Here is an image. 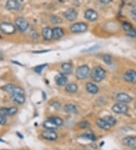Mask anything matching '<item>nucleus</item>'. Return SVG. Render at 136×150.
<instances>
[{"label":"nucleus","instance_id":"f257e3e1","mask_svg":"<svg viewBox=\"0 0 136 150\" xmlns=\"http://www.w3.org/2000/svg\"><path fill=\"white\" fill-rule=\"evenodd\" d=\"M106 77V71L101 66H95L92 71L91 77L94 82L99 83Z\"/></svg>","mask_w":136,"mask_h":150},{"label":"nucleus","instance_id":"f03ea898","mask_svg":"<svg viewBox=\"0 0 136 150\" xmlns=\"http://www.w3.org/2000/svg\"><path fill=\"white\" fill-rule=\"evenodd\" d=\"M90 75V68L88 65L84 64L77 68L76 71V77L79 80H85Z\"/></svg>","mask_w":136,"mask_h":150},{"label":"nucleus","instance_id":"7ed1b4c3","mask_svg":"<svg viewBox=\"0 0 136 150\" xmlns=\"http://www.w3.org/2000/svg\"><path fill=\"white\" fill-rule=\"evenodd\" d=\"M16 26L8 22H2L0 24V30L5 34H13L16 32Z\"/></svg>","mask_w":136,"mask_h":150},{"label":"nucleus","instance_id":"20e7f679","mask_svg":"<svg viewBox=\"0 0 136 150\" xmlns=\"http://www.w3.org/2000/svg\"><path fill=\"white\" fill-rule=\"evenodd\" d=\"M87 30H88L87 24L83 23V22L75 23V24H73V25L70 26L71 32L74 33H85Z\"/></svg>","mask_w":136,"mask_h":150},{"label":"nucleus","instance_id":"39448f33","mask_svg":"<svg viewBox=\"0 0 136 150\" xmlns=\"http://www.w3.org/2000/svg\"><path fill=\"white\" fill-rule=\"evenodd\" d=\"M3 90L7 92L9 95H14L15 93H24V90L22 88L17 86L14 84H7L3 87Z\"/></svg>","mask_w":136,"mask_h":150},{"label":"nucleus","instance_id":"423d86ee","mask_svg":"<svg viewBox=\"0 0 136 150\" xmlns=\"http://www.w3.org/2000/svg\"><path fill=\"white\" fill-rule=\"evenodd\" d=\"M15 26L20 32H25L29 28V24L25 18L19 17L15 20Z\"/></svg>","mask_w":136,"mask_h":150},{"label":"nucleus","instance_id":"0eeeda50","mask_svg":"<svg viewBox=\"0 0 136 150\" xmlns=\"http://www.w3.org/2000/svg\"><path fill=\"white\" fill-rule=\"evenodd\" d=\"M128 106L124 103H116L112 107V111L114 113L119 114V115H122V114H125L128 112Z\"/></svg>","mask_w":136,"mask_h":150},{"label":"nucleus","instance_id":"6e6552de","mask_svg":"<svg viewBox=\"0 0 136 150\" xmlns=\"http://www.w3.org/2000/svg\"><path fill=\"white\" fill-rule=\"evenodd\" d=\"M123 78L126 82L135 83H136V71L132 69L128 70L124 74Z\"/></svg>","mask_w":136,"mask_h":150},{"label":"nucleus","instance_id":"1a4fd4ad","mask_svg":"<svg viewBox=\"0 0 136 150\" xmlns=\"http://www.w3.org/2000/svg\"><path fill=\"white\" fill-rule=\"evenodd\" d=\"M18 109L16 107H8L0 108V115L2 116H12L17 114Z\"/></svg>","mask_w":136,"mask_h":150},{"label":"nucleus","instance_id":"9d476101","mask_svg":"<svg viewBox=\"0 0 136 150\" xmlns=\"http://www.w3.org/2000/svg\"><path fill=\"white\" fill-rule=\"evenodd\" d=\"M42 137L44 138L45 139L50 141H54L58 139V134L54 131V130H44L41 134Z\"/></svg>","mask_w":136,"mask_h":150},{"label":"nucleus","instance_id":"9b49d317","mask_svg":"<svg viewBox=\"0 0 136 150\" xmlns=\"http://www.w3.org/2000/svg\"><path fill=\"white\" fill-rule=\"evenodd\" d=\"M116 99L119 103L126 104V103H131L132 100V98L125 93H119L116 95Z\"/></svg>","mask_w":136,"mask_h":150},{"label":"nucleus","instance_id":"f8f14e48","mask_svg":"<svg viewBox=\"0 0 136 150\" xmlns=\"http://www.w3.org/2000/svg\"><path fill=\"white\" fill-rule=\"evenodd\" d=\"M85 18L89 21H95L98 18V14L93 9H87L85 11Z\"/></svg>","mask_w":136,"mask_h":150},{"label":"nucleus","instance_id":"ddd939ff","mask_svg":"<svg viewBox=\"0 0 136 150\" xmlns=\"http://www.w3.org/2000/svg\"><path fill=\"white\" fill-rule=\"evenodd\" d=\"M64 17L67 21H73L77 18V11L74 8H68L64 12Z\"/></svg>","mask_w":136,"mask_h":150},{"label":"nucleus","instance_id":"4468645a","mask_svg":"<svg viewBox=\"0 0 136 150\" xmlns=\"http://www.w3.org/2000/svg\"><path fill=\"white\" fill-rule=\"evenodd\" d=\"M6 7L8 10H19L20 8V3L17 0H8L6 2Z\"/></svg>","mask_w":136,"mask_h":150},{"label":"nucleus","instance_id":"2eb2a0df","mask_svg":"<svg viewBox=\"0 0 136 150\" xmlns=\"http://www.w3.org/2000/svg\"><path fill=\"white\" fill-rule=\"evenodd\" d=\"M11 96L12 98L13 102L16 103V104L22 105L25 103L26 98L24 93H15L14 95Z\"/></svg>","mask_w":136,"mask_h":150},{"label":"nucleus","instance_id":"dca6fc26","mask_svg":"<svg viewBox=\"0 0 136 150\" xmlns=\"http://www.w3.org/2000/svg\"><path fill=\"white\" fill-rule=\"evenodd\" d=\"M42 35L45 40H51V39H53L52 30L50 28H49V27L44 28L42 29Z\"/></svg>","mask_w":136,"mask_h":150},{"label":"nucleus","instance_id":"f3484780","mask_svg":"<svg viewBox=\"0 0 136 150\" xmlns=\"http://www.w3.org/2000/svg\"><path fill=\"white\" fill-rule=\"evenodd\" d=\"M85 89H86L88 93L91 94H97L99 91L98 86L93 83H87L85 85Z\"/></svg>","mask_w":136,"mask_h":150},{"label":"nucleus","instance_id":"a211bd4d","mask_svg":"<svg viewBox=\"0 0 136 150\" xmlns=\"http://www.w3.org/2000/svg\"><path fill=\"white\" fill-rule=\"evenodd\" d=\"M96 124L98 126V127L102 130H108L111 129V126L109 125L108 123L104 120V118H98L96 121Z\"/></svg>","mask_w":136,"mask_h":150},{"label":"nucleus","instance_id":"6ab92c4d","mask_svg":"<svg viewBox=\"0 0 136 150\" xmlns=\"http://www.w3.org/2000/svg\"><path fill=\"white\" fill-rule=\"evenodd\" d=\"M55 82L58 86H64L67 83V78L63 74H58L55 77Z\"/></svg>","mask_w":136,"mask_h":150},{"label":"nucleus","instance_id":"aec40b11","mask_svg":"<svg viewBox=\"0 0 136 150\" xmlns=\"http://www.w3.org/2000/svg\"><path fill=\"white\" fill-rule=\"evenodd\" d=\"M43 127L46 130H55L58 129V126H57L52 121H51L50 119L48 118V120L45 121L43 122Z\"/></svg>","mask_w":136,"mask_h":150},{"label":"nucleus","instance_id":"412c9836","mask_svg":"<svg viewBox=\"0 0 136 150\" xmlns=\"http://www.w3.org/2000/svg\"><path fill=\"white\" fill-rule=\"evenodd\" d=\"M61 71L63 74H69L73 71L72 64L68 62L63 63L61 64Z\"/></svg>","mask_w":136,"mask_h":150},{"label":"nucleus","instance_id":"4be33fe9","mask_svg":"<svg viewBox=\"0 0 136 150\" xmlns=\"http://www.w3.org/2000/svg\"><path fill=\"white\" fill-rule=\"evenodd\" d=\"M52 32L53 39H54V40H58V39L61 38L63 36V33H64L63 29L61 28H54L52 30Z\"/></svg>","mask_w":136,"mask_h":150},{"label":"nucleus","instance_id":"5701e85b","mask_svg":"<svg viewBox=\"0 0 136 150\" xmlns=\"http://www.w3.org/2000/svg\"><path fill=\"white\" fill-rule=\"evenodd\" d=\"M123 142V144L126 146L133 147L135 144L136 140L135 138L133 137H126L124 138Z\"/></svg>","mask_w":136,"mask_h":150},{"label":"nucleus","instance_id":"b1692460","mask_svg":"<svg viewBox=\"0 0 136 150\" xmlns=\"http://www.w3.org/2000/svg\"><path fill=\"white\" fill-rule=\"evenodd\" d=\"M77 90H78L77 85L75 84V83H73L67 84L65 86V90L67 93H75L77 91Z\"/></svg>","mask_w":136,"mask_h":150},{"label":"nucleus","instance_id":"393cba45","mask_svg":"<svg viewBox=\"0 0 136 150\" xmlns=\"http://www.w3.org/2000/svg\"><path fill=\"white\" fill-rule=\"evenodd\" d=\"M64 110H65L67 112H69V113H77L78 112V109H77V107L75 105L73 104H67L64 106Z\"/></svg>","mask_w":136,"mask_h":150},{"label":"nucleus","instance_id":"a878e982","mask_svg":"<svg viewBox=\"0 0 136 150\" xmlns=\"http://www.w3.org/2000/svg\"><path fill=\"white\" fill-rule=\"evenodd\" d=\"M49 119H50L51 121H52L58 127H61L63 125V121L62 120L61 117H56V116H51V117H49Z\"/></svg>","mask_w":136,"mask_h":150},{"label":"nucleus","instance_id":"bb28decb","mask_svg":"<svg viewBox=\"0 0 136 150\" xmlns=\"http://www.w3.org/2000/svg\"><path fill=\"white\" fill-rule=\"evenodd\" d=\"M104 119L108 123L109 125H111V127L114 126V125H116V123H117V121H116V119L114 117H113L111 115H108V116H105V117H104Z\"/></svg>","mask_w":136,"mask_h":150},{"label":"nucleus","instance_id":"cd10ccee","mask_svg":"<svg viewBox=\"0 0 136 150\" xmlns=\"http://www.w3.org/2000/svg\"><path fill=\"white\" fill-rule=\"evenodd\" d=\"M122 27H123V30L125 32H129L131 30L133 29L132 25L130 23H129V22H124V23H123Z\"/></svg>","mask_w":136,"mask_h":150},{"label":"nucleus","instance_id":"c85d7f7f","mask_svg":"<svg viewBox=\"0 0 136 150\" xmlns=\"http://www.w3.org/2000/svg\"><path fill=\"white\" fill-rule=\"evenodd\" d=\"M50 20H51V22L53 23V24H59V23H61L62 22L61 18L56 16V15H51L50 17Z\"/></svg>","mask_w":136,"mask_h":150},{"label":"nucleus","instance_id":"c756f323","mask_svg":"<svg viewBox=\"0 0 136 150\" xmlns=\"http://www.w3.org/2000/svg\"><path fill=\"white\" fill-rule=\"evenodd\" d=\"M89 126H90L89 123L86 121H82L78 123V127L81 129H86L89 127Z\"/></svg>","mask_w":136,"mask_h":150},{"label":"nucleus","instance_id":"7c9ffc66","mask_svg":"<svg viewBox=\"0 0 136 150\" xmlns=\"http://www.w3.org/2000/svg\"><path fill=\"white\" fill-rule=\"evenodd\" d=\"M103 60L106 64H109V65H111V64H112V57H111L110 55H104Z\"/></svg>","mask_w":136,"mask_h":150},{"label":"nucleus","instance_id":"2f4dec72","mask_svg":"<svg viewBox=\"0 0 136 150\" xmlns=\"http://www.w3.org/2000/svg\"><path fill=\"white\" fill-rule=\"evenodd\" d=\"M47 65H48L47 64H41V65L36 66V67H35L34 68V71L36 72V73H39V74L41 73L42 70H43Z\"/></svg>","mask_w":136,"mask_h":150},{"label":"nucleus","instance_id":"473e14b6","mask_svg":"<svg viewBox=\"0 0 136 150\" xmlns=\"http://www.w3.org/2000/svg\"><path fill=\"white\" fill-rule=\"evenodd\" d=\"M82 136V137L86 138V139H90V140H95V139H96L95 136L92 134H90V133H87V134H85Z\"/></svg>","mask_w":136,"mask_h":150},{"label":"nucleus","instance_id":"72a5a7b5","mask_svg":"<svg viewBox=\"0 0 136 150\" xmlns=\"http://www.w3.org/2000/svg\"><path fill=\"white\" fill-rule=\"evenodd\" d=\"M126 34L130 37H136V28H133L129 32H126Z\"/></svg>","mask_w":136,"mask_h":150},{"label":"nucleus","instance_id":"f704fd0d","mask_svg":"<svg viewBox=\"0 0 136 150\" xmlns=\"http://www.w3.org/2000/svg\"><path fill=\"white\" fill-rule=\"evenodd\" d=\"M7 123V119L5 116L0 115V125H5Z\"/></svg>","mask_w":136,"mask_h":150},{"label":"nucleus","instance_id":"c9c22d12","mask_svg":"<svg viewBox=\"0 0 136 150\" xmlns=\"http://www.w3.org/2000/svg\"><path fill=\"white\" fill-rule=\"evenodd\" d=\"M100 2L102 4H108L112 2V0H100Z\"/></svg>","mask_w":136,"mask_h":150},{"label":"nucleus","instance_id":"e433bc0d","mask_svg":"<svg viewBox=\"0 0 136 150\" xmlns=\"http://www.w3.org/2000/svg\"><path fill=\"white\" fill-rule=\"evenodd\" d=\"M132 18H136V8L132 11Z\"/></svg>","mask_w":136,"mask_h":150},{"label":"nucleus","instance_id":"4c0bfd02","mask_svg":"<svg viewBox=\"0 0 136 150\" xmlns=\"http://www.w3.org/2000/svg\"><path fill=\"white\" fill-rule=\"evenodd\" d=\"M3 59V55H2V52H0V60H2Z\"/></svg>","mask_w":136,"mask_h":150},{"label":"nucleus","instance_id":"58836bf2","mask_svg":"<svg viewBox=\"0 0 136 150\" xmlns=\"http://www.w3.org/2000/svg\"><path fill=\"white\" fill-rule=\"evenodd\" d=\"M134 105H135V109H136V102H135V103Z\"/></svg>","mask_w":136,"mask_h":150},{"label":"nucleus","instance_id":"ea45409f","mask_svg":"<svg viewBox=\"0 0 136 150\" xmlns=\"http://www.w3.org/2000/svg\"><path fill=\"white\" fill-rule=\"evenodd\" d=\"M133 19H134V20L136 21V18H133Z\"/></svg>","mask_w":136,"mask_h":150},{"label":"nucleus","instance_id":"a19ab883","mask_svg":"<svg viewBox=\"0 0 136 150\" xmlns=\"http://www.w3.org/2000/svg\"><path fill=\"white\" fill-rule=\"evenodd\" d=\"M2 150H8V149H2Z\"/></svg>","mask_w":136,"mask_h":150},{"label":"nucleus","instance_id":"79ce46f5","mask_svg":"<svg viewBox=\"0 0 136 150\" xmlns=\"http://www.w3.org/2000/svg\"><path fill=\"white\" fill-rule=\"evenodd\" d=\"M0 141H2V139H0Z\"/></svg>","mask_w":136,"mask_h":150}]
</instances>
